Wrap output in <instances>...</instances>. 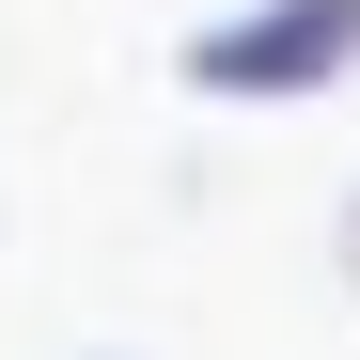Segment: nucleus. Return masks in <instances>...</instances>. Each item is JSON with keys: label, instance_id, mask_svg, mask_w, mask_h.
I'll use <instances>...</instances> for the list:
<instances>
[{"label": "nucleus", "instance_id": "f03ea898", "mask_svg": "<svg viewBox=\"0 0 360 360\" xmlns=\"http://www.w3.org/2000/svg\"><path fill=\"white\" fill-rule=\"evenodd\" d=\"M345 297H360V188H345Z\"/></svg>", "mask_w": 360, "mask_h": 360}, {"label": "nucleus", "instance_id": "f257e3e1", "mask_svg": "<svg viewBox=\"0 0 360 360\" xmlns=\"http://www.w3.org/2000/svg\"><path fill=\"white\" fill-rule=\"evenodd\" d=\"M345 79H360V0H235L172 47V94H204V110H297Z\"/></svg>", "mask_w": 360, "mask_h": 360}, {"label": "nucleus", "instance_id": "7ed1b4c3", "mask_svg": "<svg viewBox=\"0 0 360 360\" xmlns=\"http://www.w3.org/2000/svg\"><path fill=\"white\" fill-rule=\"evenodd\" d=\"M0 251H16V219H0Z\"/></svg>", "mask_w": 360, "mask_h": 360}]
</instances>
